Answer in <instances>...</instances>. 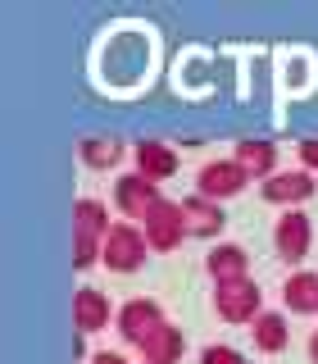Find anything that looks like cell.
Instances as JSON below:
<instances>
[{
    "label": "cell",
    "mask_w": 318,
    "mask_h": 364,
    "mask_svg": "<svg viewBox=\"0 0 318 364\" xmlns=\"http://www.w3.org/2000/svg\"><path fill=\"white\" fill-rule=\"evenodd\" d=\"M214 310L227 323H255L264 314V287L255 278H236V282H223L214 287Z\"/></svg>",
    "instance_id": "obj_3"
},
{
    "label": "cell",
    "mask_w": 318,
    "mask_h": 364,
    "mask_svg": "<svg viewBox=\"0 0 318 364\" xmlns=\"http://www.w3.org/2000/svg\"><path fill=\"white\" fill-rule=\"evenodd\" d=\"M282 301L295 314H318V273L314 269H295L287 282H282Z\"/></svg>",
    "instance_id": "obj_16"
},
{
    "label": "cell",
    "mask_w": 318,
    "mask_h": 364,
    "mask_svg": "<svg viewBox=\"0 0 318 364\" xmlns=\"http://www.w3.org/2000/svg\"><path fill=\"white\" fill-rule=\"evenodd\" d=\"M77 155H82L87 168H119V159L128 155V141L114 132H91L77 141Z\"/></svg>",
    "instance_id": "obj_13"
},
{
    "label": "cell",
    "mask_w": 318,
    "mask_h": 364,
    "mask_svg": "<svg viewBox=\"0 0 318 364\" xmlns=\"http://www.w3.org/2000/svg\"><path fill=\"white\" fill-rule=\"evenodd\" d=\"M232 159L246 168L250 178H273V173H278V146L264 141V136H246V141H236Z\"/></svg>",
    "instance_id": "obj_15"
},
{
    "label": "cell",
    "mask_w": 318,
    "mask_h": 364,
    "mask_svg": "<svg viewBox=\"0 0 318 364\" xmlns=\"http://www.w3.org/2000/svg\"><path fill=\"white\" fill-rule=\"evenodd\" d=\"M146 242H150V250H177L182 242L191 237V223H187V210H182V200H168V196H159L155 200V210L146 214Z\"/></svg>",
    "instance_id": "obj_2"
},
{
    "label": "cell",
    "mask_w": 318,
    "mask_h": 364,
    "mask_svg": "<svg viewBox=\"0 0 318 364\" xmlns=\"http://www.w3.org/2000/svg\"><path fill=\"white\" fill-rule=\"evenodd\" d=\"M91 364H128V355H119V350H96Z\"/></svg>",
    "instance_id": "obj_21"
},
{
    "label": "cell",
    "mask_w": 318,
    "mask_h": 364,
    "mask_svg": "<svg viewBox=\"0 0 318 364\" xmlns=\"http://www.w3.org/2000/svg\"><path fill=\"white\" fill-rule=\"evenodd\" d=\"M109 228H114V219H109V205L100 196H77L73 200V232H87V237H100V242H105Z\"/></svg>",
    "instance_id": "obj_17"
},
{
    "label": "cell",
    "mask_w": 318,
    "mask_h": 364,
    "mask_svg": "<svg viewBox=\"0 0 318 364\" xmlns=\"http://www.w3.org/2000/svg\"><path fill=\"white\" fill-rule=\"evenodd\" d=\"M109 318H119V310L109 305L105 291H96V287H77L73 291V328L77 333H100Z\"/></svg>",
    "instance_id": "obj_10"
},
{
    "label": "cell",
    "mask_w": 318,
    "mask_h": 364,
    "mask_svg": "<svg viewBox=\"0 0 318 364\" xmlns=\"http://www.w3.org/2000/svg\"><path fill=\"white\" fill-rule=\"evenodd\" d=\"M309 242H314V223L305 210H287L278 223H273V250H278L287 264H300L309 255Z\"/></svg>",
    "instance_id": "obj_7"
},
{
    "label": "cell",
    "mask_w": 318,
    "mask_h": 364,
    "mask_svg": "<svg viewBox=\"0 0 318 364\" xmlns=\"http://www.w3.org/2000/svg\"><path fill=\"white\" fill-rule=\"evenodd\" d=\"M200 364H246V355L236 346H223V341H214V346L200 350Z\"/></svg>",
    "instance_id": "obj_19"
},
{
    "label": "cell",
    "mask_w": 318,
    "mask_h": 364,
    "mask_svg": "<svg viewBox=\"0 0 318 364\" xmlns=\"http://www.w3.org/2000/svg\"><path fill=\"white\" fill-rule=\"evenodd\" d=\"M136 355H141V364H177L182 355H187V337H182V328L164 323V328H155V333L136 346Z\"/></svg>",
    "instance_id": "obj_12"
},
{
    "label": "cell",
    "mask_w": 318,
    "mask_h": 364,
    "mask_svg": "<svg viewBox=\"0 0 318 364\" xmlns=\"http://www.w3.org/2000/svg\"><path fill=\"white\" fill-rule=\"evenodd\" d=\"M309 360L318 364V328H314V333H309Z\"/></svg>",
    "instance_id": "obj_22"
},
{
    "label": "cell",
    "mask_w": 318,
    "mask_h": 364,
    "mask_svg": "<svg viewBox=\"0 0 318 364\" xmlns=\"http://www.w3.org/2000/svg\"><path fill=\"white\" fill-rule=\"evenodd\" d=\"M146 250H150V242H146V228L141 223L114 219L109 237H105V255H100V264H105L109 273H136V269L146 264Z\"/></svg>",
    "instance_id": "obj_1"
},
{
    "label": "cell",
    "mask_w": 318,
    "mask_h": 364,
    "mask_svg": "<svg viewBox=\"0 0 318 364\" xmlns=\"http://www.w3.org/2000/svg\"><path fill=\"white\" fill-rule=\"evenodd\" d=\"M132 155H136V173H146L150 182H164V178H173L177 173V146H168V141H159V136H141V141L132 146Z\"/></svg>",
    "instance_id": "obj_9"
},
{
    "label": "cell",
    "mask_w": 318,
    "mask_h": 364,
    "mask_svg": "<svg viewBox=\"0 0 318 364\" xmlns=\"http://www.w3.org/2000/svg\"><path fill=\"white\" fill-rule=\"evenodd\" d=\"M246 182H250V173L227 155V159H204L200 173H196V191L209 196V200H227V196H236Z\"/></svg>",
    "instance_id": "obj_8"
},
{
    "label": "cell",
    "mask_w": 318,
    "mask_h": 364,
    "mask_svg": "<svg viewBox=\"0 0 318 364\" xmlns=\"http://www.w3.org/2000/svg\"><path fill=\"white\" fill-rule=\"evenodd\" d=\"M114 323H119V337L128 341V346H141V341L150 337L155 328H164L168 318H164L155 296H132V301L119 305V318H114Z\"/></svg>",
    "instance_id": "obj_4"
},
{
    "label": "cell",
    "mask_w": 318,
    "mask_h": 364,
    "mask_svg": "<svg viewBox=\"0 0 318 364\" xmlns=\"http://www.w3.org/2000/svg\"><path fill=\"white\" fill-rule=\"evenodd\" d=\"M155 200H159V182H150L146 173H119L114 178V205L123 210V219L128 223H146V214L155 210Z\"/></svg>",
    "instance_id": "obj_5"
},
{
    "label": "cell",
    "mask_w": 318,
    "mask_h": 364,
    "mask_svg": "<svg viewBox=\"0 0 318 364\" xmlns=\"http://www.w3.org/2000/svg\"><path fill=\"white\" fill-rule=\"evenodd\" d=\"M295 155H300V168H309V173H318V136H305V141L295 146Z\"/></svg>",
    "instance_id": "obj_20"
},
{
    "label": "cell",
    "mask_w": 318,
    "mask_h": 364,
    "mask_svg": "<svg viewBox=\"0 0 318 364\" xmlns=\"http://www.w3.org/2000/svg\"><path fill=\"white\" fill-rule=\"evenodd\" d=\"M318 191V182L309 168H278L273 178L259 182V196L268 205H287V210H300V200H309Z\"/></svg>",
    "instance_id": "obj_6"
},
{
    "label": "cell",
    "mask_w": 318,
    "mask_h": 364,
    "mask_svg": "<svg viewBox=\"0 0 318 364\" xmlns=\"http://www.w3.org/2000/svg\"><path fill=\"white\" fill-rule=\"evenodd\" d=\"M182 210H187V223H191V237H219L227 214L219 200L200 196V191H191V196H182Z\"/></svg>",
    "instance_id": "obj_14"
},
{
    "label": "cell",
    "mask_w": 318,
    "mask_h": 364,
    "mask_svg": "<svg viewBox=\"0 0 318 364\" xmlns=\"http://www.w3.org/2000/svg\"><path fill=\"white\" fill-rule=\"evenodd\" d=\"M250 337H255V346L259 350H287V341H291V328H287V314H278V310H264L250 323Z\"/></svg>",
    "instance_id": "obj_18"
},
{
    "label": "cell",
    "mask_w": 318,
    "mask_h": 364,
    "mask_svg": "<svg viewBox=\"0 0 318 364\" xmlns=\"http://www.w3.org/2000/svg\"><path fill=\"white\" fill-rule=\"evenodd\" d=\"M204 269H209L214 287H223V282H236V278H250V250L236 246V242H219L204 255Z\"/></svg>",
    "instance_id": "obj_11"
}]
</instances>
